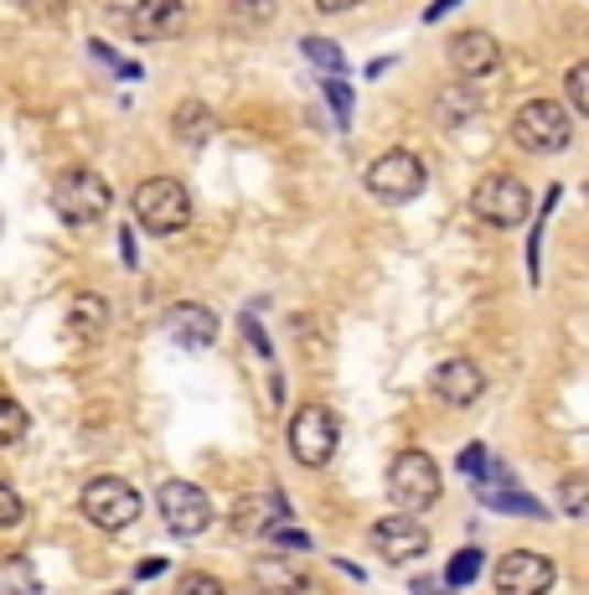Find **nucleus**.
<instances>
[{"mask_svg": "<svg viewBox=\"0 0 589 595\" xmlns=\"http://www.w3.org/2000/svg\"><path fill=\"white\" fill-rule=\"evenodd\" d=\"M140 508L145 502H140V493L124 476H94V482H84V493H78V512L99 533H124L130 523H140Z\"/></svg>", "mask_w": 589, "mask_h": 595, "instance_id": "obj_1", "label": "nucleus"}, {"mask_svg": "<svg viewBox=\"0 0 589 595\" xmlns=\"http://www.w3.org/2000/svg\"><path fill=\"white\" fill-rule=\"evenodd\" d=\"M512 140L533 155H558V151H569L574 119L558 99H527L517 109V119H512Z\"/></svg>", "mask_w": 589, "mask_h": 595, "instance_id": "obj_2", "label": "nucleus"}, {"mask_svg": "<svg viewBox=\"0 0 589 595\" xmlns=\"http://www.w3.org/2000/svg\"><path fill=\"white\" fill-rule=\"evenodd\" d=\"M114 203V192L103 182L99 171L88 166H68L57 182H52V207H57V218L73 223V228H84V223H99Z\"/></svg>", "mask_w": 589, "mask_h": 595, "instance_id": "obj_3", "label": "nucleus"}, {"mask_svg": "<svg viewBox=\"0 0 589 595\" xmlns=\"http://www.w3.org/2000/svg\"><path fill=\"white\" fill-rule=\"evenodd\" d=\"M135 223L145 234H182L192 223V192L176 176H151L135 187Z\"/></svg>", "mask_w": 589, "mask_h": 595, "instance_id": "obj_4", "label": "nucleus"}, {"mask_svg": "<svg viewBox=\"0 0 589 595\" xmlns=\"http://www.w3.org/2000/svg\"><path fill=\"white\" fill-rule=\"evenodd\" d=\"M439 493H445V482H439L435 456H424V451H399L393 456V466H388V497L399 502V512L435 508Z\"/></svg>", "mask_w": 589, "mask_h": 595, "instance_id": "obj_5", "label": "nucleus"}, {"mask_svg": "<svg viewBox=\"0 0 589 595\" xmlns=\"http://www.w3.org/2000/svg\"><path fill=\"white\" fill-rule=\"evenodd\" d=\"M337 441H341V425L326 404H301L290 414V456L301 466H326L337 456Z\"/></svg>", "mask_w": 589, "mask_h": 595, "instance_id": "obj_6", "label": "nucleus"}, {"mask_svg": "<svg viewBox=\"0 0 589 595\" xmlns=\"http://www.w3.org/2000/svg\"><path fill=\"white\" fill-rule=\"evenodd\" d=\"M368 192L388 207L414 203V197L424 192V161L414 151H383L368 166Z\"/></svg>", "mask_w": 589, "mask_h": 595, "instance_id": "obj_7", "label": "nucleus"}, {"mask_svg": "<svg viewBox=\"0 0 589 595\" xmlns=\"http://www.w3.org/2000/svg\"><path fill=\"white\" fill-rule=\"evenodd\" d=\"M471 213L481 223H491V228H517L527 213H533V192L522 187L517 176H487L481 187L471 192Z\"/></svg>", "mask_w": 589, "mask_h": 595, "instance_id": "obj_8", "label": "nucleus"}, {"mask_svg": "<svg viewBox=\"0 0 589 595\" xmlns=\"http://www.w3.org/2000/svg\"><path fill=\"white\" fill-rule=\"evenodd\" d=\"M558 580V564L548 554H533V549H506L497 570H491V585L497 595H548Z\"/></svg>", "mask_w": 589, "mask_h": 595, "instance_id": "obj_9", "label": "nucleus"}, {"mask_svg": "<svg viewBox=\"0 0 589 595\" xmlns=\"http://www.w3.org/2000/svg\"><path fill=\"white\" fill-rule=\"evenodd\" d=\"M155 502H161V518H166V528L176 539H197L212 523V502H207V493L197 482H166Z\"/></svg>", "mask_w": 589, "mask_h": 595, "instance_id": "obj_10", "label": "nucleus"}, {"mask_svg": "<svg viewBox=\"0 0 589 595\" xmlns=\"http://www.w3.org/2000/svg\"><path fill=\"white\" fill-rule=\"evenodd\" d=\"M368 539L388 564H414L424 549H429V528H424L414 512H388V518L372 523Z\"/></svg>", "mask_w": 589, "mask_h": 595, "instance_id": "obj_11", "label": "nucleus"}, {"mask_svg": "<svg viewBox=\"0 0 589 595\" xmlns=\"http://www.w3.org/2000/svg\"><path fill=\"white\" fill-rule=\"evenodd\" d=\"M124 32L135 42H171L186 32V6L182 0H130L124 6Z\"/></svg>", "mask_w": 589, "mask_h": 595, "instance_id": "obj_12", "label": "nucleus"}, {"mask_svg": "<svg viewBox=\"0 0 589 595\" xmlns=\"http://www.w3.org/2000/svg\"><path fill=\"white\" fill-rule=\"evenodd\" d=\"M429 393L445 399L450 409H471L481 393H487V374L476 368L471 357H445L435 374H429Z\"/></svg>", "mask_w": 589, "mask_h": 595, "instance_id": "obj_13", "label": "nucleus"}, {"mask_svg": "<svg viewBox=\"0 0 589 595\" xmlns=\"http://www.w3.org/2000/svg\"><path fill=\"white\" fill-rule=\"evenodd\" d=\"M445 52H450V68L460 78H491L502 68V42L491 32H455Z\"/></svg>", "mask_w": 589, "mask_h": 595, "instance_id": "obj_14", "label": "nucleus"}, {"mask_svg": "<svg viewBox=\"0 0 589 595\" xmlns=\"http://www.w3.org/2000/svg\"><path fill=\"white\" fill-rule=\"evenodd\" d=\"M233 523H238L243 539H274V533H280L285 523H295V518H290V508H285V497L280 493H253V497L238 502Z\"/></svg>", "mask_w": 589, "mask_h": 595, "instance_id": "obj_15", "label": "nucleus"}, {"mask_svg": "<svg viewBox=\"0 0 589 595\" xmlns=\"http://www.w3.org/2000/svg\"><path fill=\"white\" fill-rule=\"evenodd\" d=\"M166 332L182 347H192V353H203V347H212L218 342V316L207 306H197V301H182V306L166 311Z\"/></svg>", "mask_w": 589, "mask_h": 595, "instance_id": "obj_16", "label": "nucleus"}, {"mask_svg": "<svg viewBox=\"0 0 589 595\" xmlns=\"http://www.w3.org/2000/svg\"><path fill=\"white\" fill-rule=\"evenodd\" d=\"M176 136L186 140V145H203L207 136H212V109H207V104H182V109H176Z\"/></svg>", "mask_w": 589, "mask_h": 595, "instance_id": "obj_17", "label": "nucleus"}, {"mask_svg": "<svg viewBox=\"0 0 589 595\" xmlns=\"http://www.w3.org/2000/svg\"><path fill=\"white\" fill-rule=\"evenodd\" d=\"M435 109H439V125H466L476 115V94L471 88H439Z\"/></svg>", "mask_w": 589, "mask_h": 595, "instance_id": "obj_18", "label": "nucleus"}, {"mask_svg": "<svg viewBox=\"0 0 589 595\" xmlns=\"http://www.w3.org/2000/svg\"><path fill=\"white\" fill-rule=\"evenodd\" d=\"M301 52H305V63H310V68H320L326 78H337V73L347 68V57H341V47H337V42H326V36H305Z\"/></svg>", "mask_w": 589, "mask_h": 595, "instance_id": "obj_19", "label": "nucleus"}, {"mask_svg": "<svg viewBox=\"0 0 589 595\" xmlns=\"http://www.w3.org/2000/svg\"><path fill=\"white\" fill-rule=\"evenodd\" d=\"M26 430H32L26 409H21L17 399H0V451H6V445H17V441H26Z\"/></svg>", "mask_w": 589, "mask_h": 595, "instance_id": "obj_20", "label": "nucleus"}, {"mask_svg": "<svg viewBox=\"0 0 589 595\" xmlns=\"http://www.w3.org/2000/svg\"><path fill=\"white\" fill-rule=\"evenodd\" d=\"M103 316H109V301H103V295H78V301H73V326H78V332H99Z\"/></svg>", "mask_w": 589, "mask_h": 595, "instance_id": "obj_21", "label": "nucleus"}, {"mask_svg": "<svg viewBox=\"0 0 589 595\" xmlns=\"http://www.w3.org/2000/svg\"><path fill=\"white\" fill-rule=\"evenodd\" d=\"M481 564H487L481 549H460V554L450 560V570H445V580H450V585H471V580L481 575Z\"/></svg>", "mask_w": 589, "mask_h": 595, "instance_id": "obj_22", "label": "nucleus"}, {"mask_svg": "<svg viewBox=\"0 0 589 595\" xmlns=\"http://www.w3.org/2000/svg\"><path fill=\"white\" fill-rule=\"evenodd\" d=\"M487 497V508H502V512H527V518H538L543 502H533V497H522V493H481Z\"/></svg>", "mask_w": 589, "mask_h": 595, "instance_id": "obj_23", "label": "nucleus"}, {"mask_svg": "<svg viewBox=\"0 0 589 595\" xmlns=\"http://www.w3.org/2000/svg\"><path fill=\"white\" fill-rule=\"evenodd\" d=\"M569 109L574 115H589V63H574L569 68Z\"/></svg>", "mask_w": 589, "mask_h": 595, "instance_id": "obj_24", "label": "nucleus"}, {"mask_svg": "<svg viewBox=\"0 0 589 595\" xmlns=\"http://www.w3.org/2000/svg\"><path fill=\"white\" fill-rule=\"evenodd\" d=\"M558 502H564V512H569V518H585V508H589V482H585V476H569Z\"/></svg>", "mask_w": 589, "mask_h": 595, "instance_id": "obj_25", "label": "nucleus"}, {"mask_svg": "<svg viewBox=\"0 0 589 595\" xmlns=\"http://www.w3.org/2000/svg\"><path fill=\"white\" fill-rule=\"evenodd\" d=\"M21 518H26V508H21V497L11 482H0V528H17Z\"/></svg>", "mask_w": 589, "mask_h": 595, "instance_id": "obj_26", "label": "nucleus"}, {"mask_svg": "<svg viewBox=\"0 0 589 595\" xmlns=\"http://www.w3.org/2000/svg\"><path fill=\"white\" fill-rule=\"evenodd\" d=\"M326 99H331V109H337V119L347 125V115H352V88L337 84V78H326Z\"/></svg>", "mask_w": 589, "mask_h": 595, "instance_id": "obj_27", "label": "nucleus"}, {"mask_svg": "<svg viewBox=\"0 0 589 595\" xmlns=\"http://www.w3.org/2000/svg\"><path fill=\"white\" fill-rule=\"evenodd\" d=\"M88 52H94V57H103V63H109V68L119 73V78H140V68H135V63H124V57H119V52H109V47H103V42H88Z\"/></svg>", "mask_w": 589, "mask_h": 595, "instance_id": "obj_28", "label": "nucleus"}, {"mask_svg": "<svg viewBox=\"0 0 589 595\" xmlns=\"http://www.w3.org/2000/svg\"><path fill=\"white\" fill-rule=\"evenodd\" d=\"M176 595H228V591H222L212 575H186L182 585H176Z\"/></svg>", "mask_w": 589, "mask_h": 595, "instance_id": "obj_29", "label": "nucleus"}, {"mask_svg": "<svg viewBox=\"0 0 589 595\" xmlns=\"http://www.w3.org/2000/svg\"><path fill=\"white\" fill-rule=\"evenodd\" d=\"M274 17V0H238V21H270Z\"/></svg>", "mask_w": 589, "mask_h": 595, "instance_id": "obj_30", "label": "nucleus"}, {"mask_svg": "<svg viewBox=\"0 0 589 595\" xmlns=\"http://www.w3.org/2000/svg\"><path fill=\"white\" fill-rule=\"evenodd\" d=\"M21 6H26V11H32V17H63V0H21Z\"/></svg>", "mask_w": 589, "mask_h": 595, "instance_id": "obj_31", "label": "nucleus"}, {"mask_svg": "<svg viewBox=\"0 0 589 595\" xmlns=\"http://www.w3.org/2000/svg\"><path fill=\"white\" fill-rule=\"evenodd\" d=\"M414 595H455V591L439 585V580H414Z\"/></svg>", "mask_w": 589, "mask_h": 595, "instance_id": "obj_32", "label": "nucleus"}, {"mask_svg": "<svg viewBox=\"0 0 589 595\" xmlns=\"http://www.w3.org/2000/svg\"><path fill=\"white\" fill-rule=\"evenodd\" d=\"M320 11H352V6H362V0H316Z\"/></svg>", "mask_w": 589, "mask_h": 595, "instance_id": "obj_33", "label": "nucleus"}, {"mask_svg": "<svg viewBox=\"0 0 589 595\" xmlns=\"http://www.w3.org/2000/svg\"><path fill=\"white\" fill-rule=\"evenodd\" d=\"M450 6H455V0H435V6L424 11V21H439V17H445V11H450Z\"/></svg>", "mask_w": 589, "mask_h": 595, "instance_id": "obj_34", "label": "nucleus"}]
</instances>
